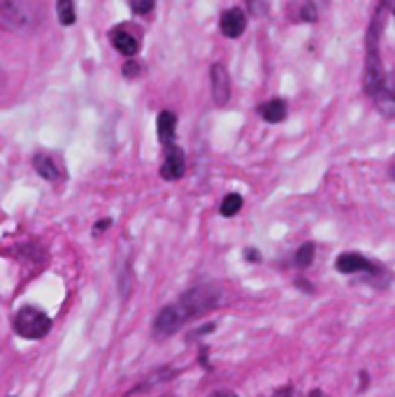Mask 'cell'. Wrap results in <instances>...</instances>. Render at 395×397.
I'll list each match as a JSON object with an SVG mask.
<instances>
[{
  "label": "cell",
  "instance_id": "cell-1",
  "mask_svg": "<svg viewBox=\"0 0 395 397\" xmlns=\"http://www.w3.org/2000/svg\"><path fill=\"white\" fill-rule=\"evenodd\" d=\"M384 28V7H379L372 17V24L367 28L365 38V75H363V88L365 93L374 98L381 88L386 86L388 77L381 65V54H379V35Z\"/></svg>",
  "mask_w": 395,
  "mask_h": 397
},
{
  "label": "cell",
  "instance_id": "cell-2",
  "mask_svg": "<svg viewBox=\"0 0 395 397\" xmlns=\"http://www.w3.org/2000/svg\"><path fill=\"white\" fill-rule=\"evenodd\" d=\"M221 302V288L214 283H200L193 286L184 293L182 297L177 299L175 306L179 311V316L184 318V323L189 320H196L205 313H210L212 309H217Z\"/></svg>",
  "mask_w": 395,
  "mask_h": 397
},
{
  "label": "cell",
  "instance_id": "cell-3",
  "mask_svg": "<svg viewBox=\"0 0 395 397\" xmlns=\"http://www.w3.org/2000/svg\"><path fill=\"white\" fill-rule=\"evenodd\" d=\"M15 330L24 339H42L52 330V318L38 306H24L15 316Z\"/></svg>",
  "mask_w": 395,
  "mask_h": 397
},
{
  "label": "cell",
  "instance_id": "cell-4",
  "mask_svg": "<svg viewBox=\"0 0 395 397\" xmlns=\"http://www.w3.org/2000/svg\"><path fill=\"white\" fill-rule=\"evenodd\" d=\"M31 24V14L19 0H0V26L10 31H24Z\"/></svg>",
  "mask_w": 395,
  "mask_h": 397
},
{
  "label": "cell",
  "instance_id": "cell-5",
  "mask_svg": "<svg viewBox=\"0 0 395 397\" xmlns=\"http://www.w3.org/2000/svg\"><path fill=\"white\" fill-rule=\"evenodd\" d=\"M186 323H184V318L179 316V311H177V306L175 302L168 304V306H163L161 311L156 313V318H154V337L156 339H165V337H172L175 332L182 330Z\"/></svg>",
  "mask_w": 395,
  "mask_h": 397
},
{
  "label": "cell",
  "instance_id": "cell-6",
  "mask_svg": "<svg viewBox=\"0 0 395 397\" xmlns=\"http://www.w3.org/2000/svg\"><path fill=\"white\" fill-rule=\"evenodd\" d=\"M335 267L339 274H358V272H367V274H377V265L367 260L365 256L353 254V251H346V254H339L335 260Z\"/></svg>",
  "mask_w": 395,
  "mask_h": 397
},
{
  "label": "cell",
  "instance_id": "cell-7",
  "mask_svg": "<svg viewBox=\"0 0 395 397\" xmlns=\"http://www.w3.org/2000/svg\"><path fill=\"white\" fill-rule=\"evenodd\" d=\"M186 172V156L179 146L170 144L168 151H165V158H163V165H161V177L165 181H177L182 179Z\"/></svg>",
  "mask_w": 395,
  "mask_h": 397
},
{
  "label": "cell",
  "instance_id": "cell-8",
  "mask_svg": "<svg viewBox=\"0 0 395 397\" xmlns=\"http://www.w3.org/2000/svg\"><path fill=\"white\" fill-rule=\"evenodd\" d=\"M109 42L116 52H121L123 56L128 59H135V54L140 52V38L135 33H130L126 26H119V28H112L109 31Z\"/></svg>",
  "mask_w": 395,
  "mask_h": 397
},
{
  "label": "cell",
  "instance_id": "cell-9",
  "mask_svg": "<svg viewBox=\"0 0 395 397\" xmlns=\"http://www.w3.org/2000/svg\"><path fill=\"white\" fill-rule=\"evenodd\" d=\"M210 75H212V98L219 107H224L231 100V77H228V70L221 63H214Z\"/></svg>",
  "mask_w": 395,
  "mask_h": 397
},
{
  "label": "cell",
  "instance_id": "cell-10",
  "mask_svg": "<svg viewBox=\"0 0 395 397\" xmlns=\"http://www.w3.org/2000/svg\"><path fill=\"white\" fill-rule=\"evenodd\" d=\"M247 28V17L245 12L238 10V7H233V10H226L221 14V33L226 35V38H240L242 33H245Z\"/></svg>",
  "mask_w": 395,
  "mask_h": 397
},
{
  "label": "cell",
  "instance_id": "cell-11",
  "mask_svg": "<svg viewBox=\"0 0 395 397\" xmlns=\"http://www.w3.org/2000/svg\"><path fill=\"white\" fill-rule=\"evenodd\" d=\"M372 100L377 104L379 114H384L386 118H395V81L388 79L386 86L381 88Z\"/></svg>",
  "mask_w": 395,
  "mask_h": 397
},
{
  "label": "cell",
  "instance_id": "cell-12",
  "mask_svg": "<svg viewBox=\"0 0 395 397\" xmlns=\"http://www.w3.org/2000/svg\"><path fill=\"white\" fill-rule=\"evenodd\" d=\"M33 165H36V172L40 177L47 181H59L63 177V174H61V165L54 160V156H49V153H38V156L33 158Z\"/></svg>",
  "mask_w": 395,
  "mask_h": 397
},
{
  "label": "cell",
  "instance_id": "cell-13",
  "mask_svg": "<svg viewBox=\"0 0 395 397\" xmlns=\"http://www.w3.org/2000/svg\"><path fill=\"white\" fill-rule=\"evenodd\" d=\"M156 128H158V139H161V144L170 146L175 142V132H177V116L172 114V111H161L158 114V121H156Z\"/></svg>",
  "mask_w": 395,
  "mask_h": 397
},
{
  "label": "cell",
  "instance_id": "cell-14",
  "mask_svg": "<svg viewBox=\"0 0 395 397\" xmlns=\"http://www.w3.org/2000/svg\"><path fill=\"white\" fill-rule=\"evenodd\" d=\"M258 111H261V116L265 118L268 123H281L284 118H286V114H288L286 102L279 100V98H274V100H268L265 104H261Z\"/></svg>",
  "mask_w": 395,
  "mask_h": 397
},
{
  "label": "cell",
  "instance_id": "cell-15",
  "mask_svg": "<svg viewBox=\"0 0 395 397\" xmlns=\"http://www.w3.org/2000/svg\"><path fill=\"white\" fill-rule=\"evenodd\" d=\"M56 17L63 26H72L77 21V12H75V0H56Z\"/></svg>",
  "mask_w": 395,
  "mask_h": 397
},
{
  "label": "cell",
  "instance_id": "cell-16",
  "mask_svg": "<svg viewBox=\"0 0 395 397\" xmlns=\"http://www.w3.org/2000/svg\"><path fill=\"white\" fill-rule=\"evenodd\" d=\"M242 209V195L240 193H228L224 202H221V216H226V219H231Z\"/></svg>",
  "mask_w": 395,
  "mask_h": 397
},
{
  "label": "cell",
  "instance_id": "cell-17",
  "mask_svg": "<svg viewBox=\"0 0 395 397\" xmlns=\"http://www.w3.org/2000/svg\"><path fill=\"white\" fill-rule=\"evenodd\" d=\"M314 256H316L314 244H311V242L302 244V247L297 249V254H295V265H297V267H309V265L314 263Z\"/></svg>",
  "mask_w": 395,
  "mask_h": 397
},
{
  "label": "cell",
  "instance_id": "cell-18",
  "mask_svg": "<svg viewBox=\"0 0 395 397\" xmlns=\"http://www.w3.org/2000/svg\"><path fill=\"white\" fill-rule=\"evenodd\" d=\"M128 5L135 14H149L151 10H154L156 0H128Z\"/></svg>",
  "mask_w": 395,
  "mask_h": 397
},
{
  "label": "cell",
  "instance_id": "cell-19",
  "mask_svg": "<svg viewBox=\"0 0 395 397\" xmlns=\"http://www.w3.org/2000/svg\"><path fill=\"white\" fill-rule=\"evenodd\" d=\"M249 5V12L256 14V17H263V14H268L270 10V0H247Z\"/></svg>",
  "mask_w": 395,
  "mask_h": 397
},
{
  "label": "cell",
  "instance_id": "cell-20",
  "mask_svg": "<svg viewBox=\"0 0 395 397\" xmlns=\"http://www.w3.org/2000/svg\"><path fill=\"white\" fill-rule=\"evenodd\" d=\"M140 70H142V63L130 59V61H126V65H123V75H126L128 79H133V77L140 75Z\"/></svg>",
  "mask_w": 395,
  "mask_h": 397
},
{
  "label": "cell",
  "instance_id": "cell-21",
  "mask_svg": "<svg viewBox=\"0 0 395 397\" xmlns=\"http://www.w3.org/2000/svg\"><path fill=\"white\" fill-rule=\"evenodd\" d=\"M297 17H300V21H316V7L311 3H304L300 7V14H297Z\"/></svg>",
  "mask_w": 395,
  "mask_h": 397
},
{
  "label": "cell",
  "instance_id": "cell-22",
  "mask_svg": "<svg viewBox=\"0 0 395 397\" xmlns=\"http://www.w3.org/2000/svg\"><path fill=\"white\" fill-rule=\"evenodd\" d=\"M214 330H217V325H214V323H207V325H203V327H198V330H193V337H198V334L214 332Z\"/></svg>",
  "mask_w": 395,
  "mask_h": 397
},
{
  "label": "cell",
  "instance_id": "cell-23",
  "mask_svg": "<svg viewBox=\"0 0 395 397\" xmlns=\"http://www.w3.org/2000/svg\"><path fill=\"white\" fill-rule=\"evenodd\" d=\"M245 258H247V260H251V263H258L261 260V254L256 249H247L245 251Z\"/></svg>",
  "mask_w": 395,
  "mask_h": 397
},
{
  "label": "cell",
  "instance_id": "cell-24",
  "mask_svg": "<svg viewBox=\"0 0 395 397\" xmlns=\"http://www.w3.org/2000/svg\"><path fill=\"white\" fill-rule=\"evenodd\" d=\"M272 397H297V393L293 388H281V390H277Z\"/></svg>",
  "mask_w": 395,
  "mask_h": 397
},
{
  "label": "cell",
  "instance_id": "cell-25",
  "mask_svg": "<svg viewBox=\"0 0 395 397\" xmlns=\"http://www.w3.org/2000/svg\"><path fill=\"white\" fill-rule=\"evenodd\" d=\"M109 226H112V221H109V219H102L100 223H95V226H93V233L98 235V233H102V230L109 228Z\"/></svg>",
  "mask_w": 395,
  "mask_h": 397
},
{
  "label": "cell",
  "instance_id": "cell-26",
  "mask_svg": "<svg viewBox=\"0 0 395 397\" xmlns=\"http://www.w3.org/2000/svg\"><path fill=\"white\" fill-rule=\"evenodd\" d=\"M379 3H381V7H384V10L395 14V0H379Z\"/></svg>",
  "mask_w": 395,
  "mask_h": 397
},
{
  "label": "cell",
  "instance_id": "cell-27",
  "mask_svg": "<svg viewBox=\"0 0 395 397\" xmlns=\"http://www.w3.org/2000/svg\"><path fill=\"white\" fill-rule=\"evenodd\" d=\"M210 397H238L235 393H228V390H219V393H212Z\"/></svg>",
  "mask_w": 395,
  "mask_h": 397
},
{
  "label": "cell",
  "instance_id": "cell-28",
  "mask_svg": "<svg viewBox=\"0 0 395 397\" xmlns=\"http://www.w3.org/2000/svg\"><path fill=\"white\" fill-rule=\"evenodd\" d=\"M309 397H325V395L321 393V390H314V393H311Z\"/></svg>",
  "mask_w": 395,
  "mask_h": 397
},
{
  "label": "cell",
  "instance_id": "cell-29",
  "mask_svg": "<svg viewBox=\"0 0 395 397\" xmlns=\"http://www.w3.org/2000/svg\"><path fill=\"white\" fill-rule=\"evenodd\" d=\"M388 174H391V179H393V181H395V165H393V167H391V172H388Z\"/></svg>",
  "mask_w": 395,
  "mask_h": 397
},
{
  "label": "cell",
  "instance_id": "cell-30",
  "mask_svg": "<svg viewBox=\"0 0 395 397\" xmlns=\"http://www.w3.org/2000/svg\"><path fill=\"white\" fill-rule=\"evenodd\" d=\"M163 397H175V395H163Z\"/></svg>",
  "mask_w": 395,
  "mask_h": 397
}]
</instances>
